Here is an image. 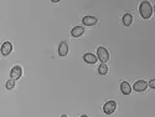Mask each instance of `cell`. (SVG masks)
<instances>
[{"label":"cell","instance_id":"12","mask_svg":"<svg viewBox=\"0 0 155 117\" xmlns=\"http://www.w3.org/2000/svg\"><path fill=\"white\" fill-rule=\"evenodd\" d=\"M122 19H123V25H124V26H130L132 22H133L132 14H124Z\"/></svg>","mask_w":155,"mask_h":117},{"label":"cell","instance_id":"18","mask_svg":"<svg viewBox=\"0 0 155 117\" xmlns=\"http://www.w3.org/2000/svg\"><path fill=\"white\" fill-rule=\"evenodd\" d=\"M153 10H154V11H155V6H154V8H153Z\"/></svg>","mask_w":155,"mask_h":117},{"label":"cell","instance_id":"7","mask_svg":"<svg viewBox=\"0 0 155 117\" xmlns=\"http://www.w3.org/2000/svg\"><path fill=\"white\" fill-rule=\"evenodd\" d=\"M82 22H83V25H86V26H93V25H96L97 22H98V19L96 18V16H84L83 19H82Z\"/></svg>","mask_w":155,"mask_h":117},{"label":"cell","instance_id":"14","mask_svg":"<svg viewBox=\"0 0 155 117\" xmlns=\"http://www.w3.org/2000/svg\"><path fill=\"white\" fill-rule=\"evenodd\" d=\"M14 87H15V80H12V79L8 80V82H6V88H8V90H12Z\"/></svg>","mask_w":155,"mask_h":117},{"label":"cell","instance_id":"10","mask_svg":"<svg viewBox=\"0 0 155 117\" xmlns=\"http://www.w3.org/2000/svg\"><path fill=\"white\" fill-rule=\"evenodd\" d=\"M83 60H84L87 64H96L97 60H98V57H97L96 55L91 54V53H87V54L83 55Z\"/></svg>","mask_w":155,"mask_h":117},{"label":"cell","instance_id":"3","mask_svg":"<svg viewBox=\"0 0 155 117\" xmlns=\"http://www.w3.org/2000/svg\"><path fill=\"white\" fill-rule=\"evenodd\" d=\"M115 110H117V103L114 101H108L104 103V106H103V112L106 115H112Z\"/></svg>","mask_w":155,"mask_h":117},{"label":"cell","instance_id":"8","mask_svg":"<svg viewBox=\"0 0 155 117\" xmlns=\"http://www.w3.org/2000/svg\"><path fill=\"white\" fill-rule=\"evenodd\" d=\"M68 54V45L66 41H62L60 45H58V55L60 56H66Z\"/></svg>","mask_w":155,"mask_h":117},{"label":"cell","instance_id":"9","mask_svg":"<svg viewBox=\"0 0 155 117\" xmlns=\"http://www.w3.org/2000/svg\"><path fill=\"white\" fill-rule=\"evenodd\" d=\"M132 88H133V87L129 85V82H127V81H123V82L120 84V91H122L123 95H130Z\"/></svg>","mask_w":155,"mask_h":117},{"label":"cell","instance_id":"17","mask_svg":"<svg viewBox=\"0 0 155 117\" xmlns=\"http://www.w3.org/2000/svg\"><path fill=\"white\" fill-rule=\"evenodd\" d=\"M61 117H67V116H66V115H62V116H61Z\"/></svg>","mask_w":155,"mask_h":117},{"label":"cell","instance_id":"16","mask_svg":"<svg viewBox=\"0 0 155 117\" xmlns=\"http://www.w3.org/2000/svg\"><path fill=\"white\" fill-rule=\"evenodd\" d=\"M81 117H88V116H87V115H82Z\"/></svg>","mask_w":155,"mask_h":117},{"label":"cell","instance_id":"2","mask_svg":"<svg viewBox=\"0 0 155 117\" xmlns=\"http://www.w3.org/2000/svg\"><path fill=\"white\" fill-rule=\"evenodd\" d=\"M97 57L99 59V61L102 64H106L109 60V53H108V50L106 47H103V46H99L97 49Z\"/></svg>","mask_w":155,"mask_h":117},{"label":"cell","instance_id":"4","mask_svg":"<svg viewBox=\"0 0 155 117\" xmlns=\"http://www.w3.org/2000/svg\"><path fill=\"white\" fill-rule=\"evenodd\" d=\"M22 76V67L19 66V65H16V66H14L11 69L10 71V77L12 80H19L20 77Z\"/></svg>","mask_w":155,"mask_h":117},{"label":"cell","instance_id":"6","mask_svg":"<svg viewBox=\"0 0 155 117\" xmlns=\"http://www.w3.org/2000/svg\"><path fill=\"white\" fill-rule=\"evenodd\" d=\"M12 53V44L10 41H5L2 45V55L3 56H8Z\"/></svg>","mask_w":155,"mask_h":117},{"label":"cell","instance_id":"11","mask_svg":"<svg viewBox=\"0 0 155 117\" xmlns=\"http://www.w3.org/2000/svg\"><path fill=\"white\" fill-rule=\"evenodd\" d=\"M83 33H84V28H82V26H74L71 30V35L73 37H80L83 35Z\"/></svg>","mask_w":155,"mask_h":117},{"label":"cell","instance_id":"13","mask_svg":"<svg viewBox=\"0 0 155 117\" xmlns=\"http://www.w3.org/2000/svg\"><path fill=\"white\" fill-rule=\"evenodd\" d=\"M108 72V66L106 64H101L98 66V74L99 75H106Z\"/></svg>","mask_w":155,"mask_h":117},{"label":"cell","instance_id":"5","mask_svg":"<svg viewBox=\"0 0 155 117\" xmlns=\"http://www.w3.org/2000/svg\"><path fill=\"white\" fill-rule=\"evenodd\" d=\"M148 82L147 81H144V80H139V81H137L134 85H133V90L134 91H137V92H143V91H145L147 88H148Z\"/></svg>","mask_w":155,"mask_h":117},{"label":"cell","instance_id":"15","mask_svg":"<svg viewBox=\"0 0 155 117\" xmlns=\"http://www.w3.org/2000/svg\"><path fill=\"white\" fill-rule=\"evenodd\" d=\"M149 87H151V88H155V79H151L150 81H149Z\"/></svg>","mask_w":155,"mask_h":117},{"label":"cell","instance_id":"1","mask_svg":"<svg viewBox=\"0 0 155 117\" xmlns=\"http://www.w3.org/2000/svg\"><path fill=\"white\" fill-rule=\"evenodd\" d=\"M139 14L143 19H150L153 14V6L149 2H141L139 5Z\"/></svg>","mask_w":155,"mask_h":117}]
</instances>
